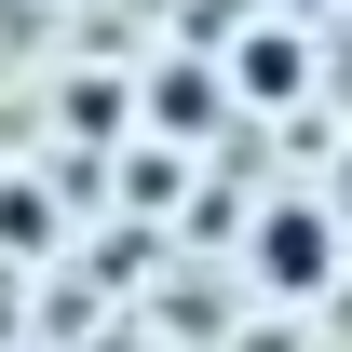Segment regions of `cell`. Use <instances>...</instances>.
<instances>
[{"label": "cell", "mask_w": 352, "mask_h": 352, "mask_svg": "<svg viewBox=\"0 0 352 352\" xmlns=\"http://www.w3.org/2000/svg\"><path fill=\"white\" fill-rule=\"evenodd\" d=\"M244 230V271H258L271 298H325L352 271V230H339V204H311V190H285V204H258V217H230Z\"/></svg>", "instance_id": "cell-1"}, {"label": "cell", "mask_w": 352, "mask_h": 352, "mask_svg": "<svg viewBox=\"0 0 352 352\" xmlns=\"http://www.w3.org/2000/svg\"><path fill=\"white\" fill-rule=\"evenodd\" d=\"M217 82H230V109H298V95H311V41H298V14H271V28H244V14H230Z\"/></svg>", "instance_id": "cell-2"}, {"label": "cell", "mask_w": 352, "mask_h": 352, "mask_svg": "<svg viewBox=\"0 0 352 352\" xmlns=\"http://www.w3.org/2000/svg\"><path fill=\"white\" fill-rule=\"evenodd\" d=\"M135 95H149V122H163L176 149H204V135L230 122V82H217V54H163V68H149Z\"/></svg>", "instance_id": "cell-3"}, {"label": "cell", "mask_w": 352, "mask_h": 352, "mask_svg": "<svg viewBox=\"0 0 352 352\" xmlns=\"http://www.w3.org/2000/svg\"><path fill=\"white\" fill-rule=\"evenodd\" d=\"M0 244H14V258H41V244H54V204H41V190H28V176L0 190Z\"/></svg>", "instance_id": "cell-4"}, {"label": "cell", "mask_w": 352, "mask_h": 352, "mask_svg": "<svg viewBox=\"0 0 352 352\" xmlns=\"http://www.w3.org/2000/svg\"><path fill=\"white\" fill-rule=\"evenodd\" d=\"M271 14H298V28H325V14H339V0H271Z\"/></svg>", "instance_id": "cell-5"}]
</instances>
